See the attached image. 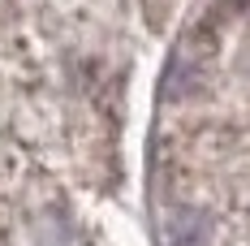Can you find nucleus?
Segmentation results:
<instances>
[]
</instances>
